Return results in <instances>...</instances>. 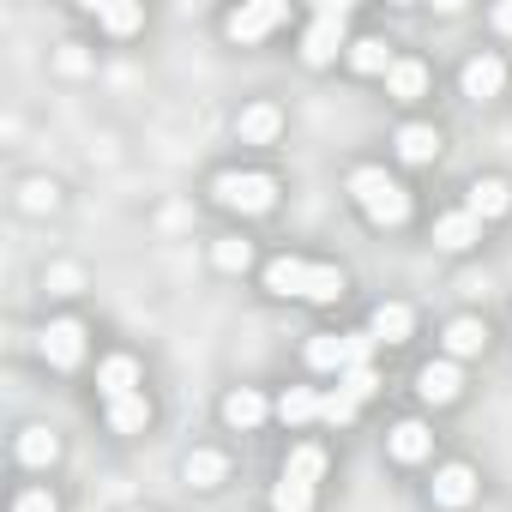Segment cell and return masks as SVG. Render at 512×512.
Wrapping results in <instances>:
<instances>
[{"mask_svg": "<svg viewBox=\"0 0 512 512\" xmlns=\"http://www.w3.org/2000/svg\"><path fill=\"white\" fill-rule=\"evenodd\" d=\"M266 290H272V296H302V302H338V296H344V272L284 253V260L266 266Z\"/></svg>", "mask_w": 512, "mask_h": 512, "instance_id": "1", "label": "cell"}, {"mask_svg": "<svg viewBox=\"0 0 512 512\" xmlns=\"http://www.w3.org/2000/svg\"><path fill=\"white\" fill-rule=\"evenodd\" d=\"M344 25H350V0H320V13L302 37V61L308 67H332L338 49H344Z\"/></svg>", "mask_w": 512, "mask_h": 512, "instance_id": "2", "label": "cell"}, {"mask_svg": "<svg viewBox=\"0 0 512 512\" xmlns=\"http://www.w3.org/2000/svg\"><path fill=\"white\" fill-rule=\"evenodd\" d=\"M217 199L229 205V211H247V217H260V211H272L278 205V181L272 175H217Z\"/></svg>", "mask_w": 512, "mask_h": 512, "instance_id": "3", "label": "cell"}, {"mask_svg": "<svg viewBox=\"0 0 512 512\" xmlns=\"http://www.w3.org/2000/svg\"><path fill=\"white\" fill-rule=\"evenodd\" d=\"M284 19H290L284 0H253V7H241L223 31H229V43H260V37H272Z\"/></svg>", "mask_w": 512, "mask_h": 512, "instance_id": "4", "label": "cell"}, {"mask_svg": "<svg viewBox=\"0 0 512 512\" xmlns=\"http://www.w3.org/2000/svg\"><path fill=\"white\" fill-rule=\"evenodd\" d=\"M37 350H43L49 368H79V356H85V326H79V320H55V326H43Z\"/></svg>", "mask_w": 512, "mask_h": 512, "instance_id": "5", "label": "cell"}, {"mask_svg": "<svg viewBox=\"0 0 512 512\" xmlns=\"http://www.w3.org/2000/svg\"><path fill=\"white\" fill-rule=\"evenodd\" d=\"M235 133H241V145H272V139L284 133V115H278L272 103H253V109H241Z\"/></svg>", "mask_w": 512, "mask_h": 512, "instance_id": "6", "label": "cell"}, {"mask_svg": "<svg viewBox=\"0 0 512 512\" xmlns=\"http://www.w3.org/2000/svg\"><path fill=\"white\" fill-rule=\"evenodd\" d=\"M500 85H506V67H500L494 55H476V61L464 67V97H470V103H488V97H500Z\"/></svg>", "mask_w": 512, "mask_h": 512, "instance_id": "7", "label": "cell"}, {"mask_svg": "<svg viewBox=\"0 0 512 512\" xmlns=\"http://www.w3.org/2000/svg\"><path fill=\"white\" fill-rule=\"evenodd\" d=\"M464 211L482 217V223H488V217H506V211H512V187H506L500 175H482V181L470 187V205H464Z\"/></svg>", "mask_w": 512, "mask_h": 512, "instance_id": "8", "label": "cell"}, {"mask_svg": "<svg viewBox=\"0 0 512 512\" xmlns=\"http://www.w3.org/2000/svg\"><path fill=\"white\" fill-rule=\"evenodd\" d=\"M470 241H482V217H470V211H446V217L434 223V247H446V253H464Z\"/></svg>", "mask_w": 512, "mask_h": 512, "instance_id": "9", "label": "cell"}, {"mask_svg": "<svg viewBox=\"0 0 512 512\" xmlns=\"http://www.w3.org/2000/svg\"><path fill=\"white\" fill-rule=\"evenodd\" d=\"M368 332H374L380 344H410V332H416V314H410L404 302H380V308H374V320H368Z\"/></svg>", "mask_w": 512, "mask_h": 512, "instance_id": "10", "label": "cell"}, {"mask_svg": "<svg viewBox=\"0 0 512 512\" xmlns=\"http://www.w3.org/2000/svg\"><path fill=\"white\" fill-rule=\"evenodd\" d=\"M476 500V476H470V464H446V470H434V506H470Z\"/></svg>", "mask_w": 512, "mask_h": 512, "instance_id": "11", "label": "cell"}, {"mask_svg": "<svg viewBox=\"0 0 512 512\" xmlns=\"http://www.w3.org/2000/svg\"><path fill=\"white\" fill-rule=\"evenodd\" d=\"M458 386H464V380H458V362H428V368L416 374V392H422L428 404H452Z\"/></svg>", "mask_w": 512, "mask_h": 512, "instance_id": "12", "label": "cell"}, {"mask_svg": "<svg viewBox=\"0 0 512 512\" xmlns=\"http://www.w3.org/2000/svg\"><path fill=\"white\" fill-rule=\"evenodd\" d=\"M266 410H272V404L253 392V386H241V392H229V398H223V422H229V428H260V422H266Z\"/></svg>", "mask_w": 512, "mask_h": 512, "instance_id": "13", "label": "cell"}, {"mask_svg": "<svg viewBox=\"0 0 512 512\" xmlns=\"http://www.w3.org/2000/svg\"><path fill=\"white\" fill-rule=\"evenodd\" d=\"M398 157H404V163H434V157H440V133L422 127V121L398 127Z\"/></svg>", "mask_w": 512, "mask_h": 512, "instance_id": "14", "label": "cell"}, {"mask_svg": "<svg viewBox=\"0 0 512 512\" xmlns=\"http://www.w3.org/2000/svg\"><path fill=\"white\" fill-rule=\"evenodd\" d=\"M97 386H103V398H127V392H139V362H133V356H109V362L97 368Z\"/></svg>", "mask_w": 512, "mask_h": 512, "instance_id": "15", "label": "cell"}, {"mask_svg": "<svg viewBox=\"0 0 512 512\" xmlns=\"http://www.w3.org/2000/svg\"><path fill=\"white\" fill-rule=\"evenodd\" d=\"M145 422H151V398H145V392L109 398V428H115V434H139Z\"/></svg>", "mask_w": 512, "mask_h": 512, "instance_id": "16", "label": "cell"}, {"mask_svg": "<svg viewBox=\"0 0 512 512\" xmlns=\"http://www.w3.org/2000/svg\"><path fill=\"white\" fill-rule=\"evenodd\" d=\"M386 446H392V458H398V464H422L434 440H428V428H422V422H398V428L386 434Z\"/></svg>", "mask_w": 512, "mask_h": 512, "instance_id": "17", "label": "cell"}, {"mask_svg": "<svg viewBox=\"0 0 512 512\" xmlns=\"http://www.w3.org/2000/svg\"><path fill=\"white\" fill-rule=\"evenodd\" d=\"M362 211H368V217H374L380 229H398V223L410 217V193H404V187L392 181V187H386V193H374V199H368Z\"/></svg>", "mask_w": 512, "mask_h": 512, "instance_id": "18", "label": "cell"}, {"mask_svg": "<svg viewBox=\"0 0 512 512\" xmlns=\"http://www.w3.org/2000/svg\"><path fill=\"white\" fill-rule=\"evenodd\" d=\"M386 91H392L398 103L422 97V91H428V67H422V61H392V73H386Z\"/></svg>", "mask_w": 512, "mask_h": 512, "instance_id": "19", "label": "cell"}, {"mask_svg": "<svg viewBox=\"0 0 512 512\" xmlns=\"http://www.w3.org/2000/svg\"><path fill=\"white\" fill-rule=\"evenodd\" d=\"M223 470H229V464H223V452H187V464H181V476H187L193 488H217V482H223Z\"/></svg>", "mask_w": 512, "mask_h": 512, "instance_id": "20", "label": "cell"}, {"mask_svg": "<svg viewBox=\"0 0 512 512\" xmlns=\"http://www.w3.org/2000/svg\"><path fill=\"white\" fill-rule=\"evenodd\" d=\"M350 67H356V73H392V49H386L380 37H362V43L350 49Z\"/></svg>", "mask_w": 512, "mask_h": 512, "instance_id": "21", "label": "cell"}, {"mask_svg": "<svg viewBox=\"0 0 512 512\" xmlns=\"http://www.w3.org/2000/svg\"><path fill=\"white\" fill-rule=\"evenodd\" d=\"M55 452H61V440H55L49 428H25V434H19V458H25V464H55Z\"/></svg>", "mask_w": 512, "mask_h": 512, "instance_id": "22", "label": "cell"}, {"mask_svg": "<svg viewBox=\"0 0 512 512\" xmlns=\"http://www.w3.org/2000/svg\"><path fill=\"white\" fill-rule=\"evenodd\" d=\"M320 470H326V452H320V446H296L290 464H284V476H290V482H308V488L320 482Z\"/></svg>", "mask_w": 512, "mask_h": 512, "instance_id": "23", "label": "cell"}, {"mask_svg": "<svg viewBox=\"0 0 512 512\" xmlns=\"http://www.w3.org/2000/svg\"><path fill=\"white\" fill-rule=\"evenodd\" d=\"M211 260H217V272H247V266H253V247H247L241 235H223V241L211 247Z\"/></svg>", "mask_w": 512, "mask_h": 512, "instance_id": "24", "label": "cell"}, {"mask_svg": "<svg viewBox=\"0 0 512 512\" xmlns=\"http://www.w3.org/2000/svg\"><path fill=\"white\" fill-rule=\"evenodd\" d=\"M482 338H488L482 320H452V326H446V350H452V356H476Z\"/></svg>", "mask_w": 512, "mask_h": 512, "instance_id": "25", "label": "cell"}, {"mask_svg": "<svg viewBox=\"0 0 512 512\" xmlns=\"http://www.w3.org/2000/svg\"><path fill=\"white\" fill-rule=\"evenodd\" d=\"M278 416H284V422H314V416H320V398H314L308 386H290V392L278 398Z\"/></svg>", "mask_w": 512, "mask_h": 512, "instance_id": "26", "label": "cell"}, {"mask_svg": "<svg viewBox=\"0 0 512 512\" xmlns=\"http://www.w3.org/2000/svg\"><path fill=\"white\" fill-rule=\"evenodd\" d=\"M308 368H344V338L338 332H320L308 344Z\"/></svg>", "mask_w": 512, "mask_h": 512, "instance_id": "27", "label": "cell"}, {"mask_svg": "<svg viewBox=\"0 0 512 512\" xmlns=\"http://www.w3.org/2000/svg\"><path fill=\"white\" fill-rule=\"evenodd\" d=\"M272 506H278V512H308V506H314V488H308V482H290V476H284V482L272 488Z\"/></svg>", "mask_w": 512, "mask_h": 512, "instance_id": "28", "label": "cell"}, {"mask_svg": "<svg viewBox=\"0 0 512 512\" xmlns=\"http://www.w3.org/2000/svg\"><path fill=\"white\" fill-rule=\"evenodd\" d=\"M374 344H380L374 332H344V374L350 368H368L374 362Z\"/></svg>", "mask_w": 512, "mask_h": 512, "instance_id": "29", "label": "cell"}, {"mask_svg": "<svg viewBox=\"0 0 512 512\" xmlns=\"http://www.w3.org/2000/svg\"><path fill=\"white\" fill-rule=\"evenodd\" d=\"M139 19H145V13H139V7H127V0H109V7H103V25H109L115 37H133V31H139Z\"/></svg>", "mask_w": 512, "mask_h": 512, "instance_id": "30", "label": "cell"}, {"mask_svg": "<svg viewBox=\"0 0 512 512\" xmlns=\"http://www.w3.org/2000/svg\"><path fill=\"white\" fill-rule=\"evenodd\" d=\"M386 187H392L386 169H356V175H350V199H362V205H368L374 193H386Z\"/></svg>", "mask_w": 512, "mask_h": 512, "instance_id": "31", "label": "cell"}, {"mask_svg": "<svg viewBox=\"0 0 512 512\" xmlns=\"http://www.w3.org/2000/svg\"><path fill=\"white\" fill-rule=\"evenodd\" d=\"M356 404H362V398H350V392L338 386V392H326V398H320V416L344 428V422H356Z\"/></svg>", "mask_w": 512, "mask_h": 512, "instance_id": "32", "label": "cell"}, {"mask_svg": "<svg viewBox=\"0 0 512 512\" xmlns=\"http://www.w3.org/2000/svg\"><path fill=\"white\" fill-rule=\"evenodd\" d=\"M344 392H350V398H368V392H380V374H374V368H350V374H344Z\"/></svg>", "mask_w": 512, "mask_h": 512, "instance_id": "33", "label": "cell"}, {"mask_svg": "<svg viewBox=\"0 0 512 512\" xmlns=\"http://www.w3.org/2000/svg\"><path fill=\"white\" fill-rule=\"evenodd\" d=\"M13 512H61V506H55V494H49V488H31V494H19V506H13Z\"/></svg>", "mask_w": 512, "mask_h": 512, "instance_id": "34", "label": "cell"}, {"mask_svg": "<svg viewBox=\"0 0 512 512\" xmlns=\"http://www.w3.org/2000/svg\"><path fill=\"white\" fill-rule=\"evenodd\" d=\"M494 25H500V31H512V7H494Z\"/></svg>", "mask_w": 512, "mask_h": 512, "instance_id": "35", "label": "cell"}]
</instances>
